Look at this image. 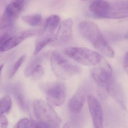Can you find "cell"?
<instances>
[{"label": "cell", "instance_id": "cell-14", "mask_svg": "<svg viewBox=\"0 0 128 128\" xmlns=\"http://www.w3.org/2000/svg\"><path fill=\"white\" fill-rule=\"evenodd\" d=\"M60 18L58 15H52L48 17L45 22L44 31L49 34H53L60 23Z\"/></svg>", "mask_w": 128, "mask_h": 128}, {"label": "cell", "instance_id": "cell-2", "mask_svg": "<svg viewBox=\"0 0 128 128\" xmlns=\"http://www.w3.org/2000/svg\"><path fill=\"white\" fill-rule=\"evenodd\" d=\"M50 62L53 73L62 80H68L81 72L80 67L68 60L57 50L51 52Z\"/></svg>", "mask_w": 128, "mask_h": 128}, {"label": "cell", "instance_id": "cell-23", "mask_svg": "<svg viewBox=\"0 0 128 128\" xmlns=\"http://www.w3.org/2000/svg\"><path fill=\"white\" fill-rule=\"evenodd\" d=\"M34 122L27 118L22 119L17 122L16 128H34Z\"/></svg>", "mask_w": 128, "mask_h": 128}, {"label": "cell", "instance_id": "cell-19", "mask_svg": "<svg viewBox=\"0 0 128 128\" xmlns=\"http://www.w3.org/2000/svg\"><path fill=\"white\" fill-rule=\"evenodd\" d=\"M110 4L113 10L128 11V0H116Z\"/></svg>", "mask_w": 128, "mask_h": 128}, {"label": "cell", "instance_id": "cell-4", "mask_svg": "<svg viewBox=\"0 0 128 128\" xmlns=\"http://www.w3.org/2000/svg\"><path fill=\"white\" fill-rule=\"evenodd\" d=\"M33 107L38 121L54 128L60 127L61 119L48 102L41 99H36L33 102Z\"/></svg>", "mask_w": 128, "mask_h": 128}, {"label": "cell", "instance_id": "cell-15", "mask_svg": "<svg viewBox=\"0 0 128 128\" xmlns=\"http://www.w3.org/2000/svg\"><path fill=\"white\" fill-rule=\"evenodd\" d=\"M53 41L52 37L49 34L45 36L40 37L36 39L35 42V46L34 52V55L36 56L38 54L45 46Z\"/></svg>", "mask_w": 128, "mask_h": 128}, {"label": "cell", "instance_id": "cell-25", "mask_svg": "<svg viewBox=\"0 0 128 128\" xmlns=\"http://www.w3.org/2000/svg\"><path fill=\"white\" fill-rule=\"evenodd\" d=\"M34 128H54L46 124L42 123L41 122L37 121L34 122Z\"/></svg>", "mask_w": 128, "mask_h": 128}, {"label": "cell", "instance_id": "cell-24", "mask_svg": "<svg viewBox=\"0 0 128 128\" xmlns=\"http://www.w3.org/2000/svg\"><path fill=\"white\" fill-rule=\"evenodd\" d=\"M8 121L4 115L0 116V128H8Z\"/></svg>", "mask_w": 128, "mask_h": 128}, {"label": "cell", "instance_id": "cell-11", "mask_svg": "<svg viewBox=\"0 0 128 128\" xmlns=\"http://www.w3.org/2000/svg\"><path fill=\"white\" fill-rule=\"evenodd\" d=\"M86 95V90L85 87H79L68 102V108L72 112L78 114L81 111Z\"/></svg>", "mask_w": 128, "mask_h": 128}, {"label": "cell", "instance_id": "cell-18", "mask_svg": "<svg viewBox=\"0 0 128 128\" xmlns=\"http://www.w3.org/2000/svg\"><path fill=\"white\" fill-rule=\"evenodd\" d=\"M14 89L15 90V91H14V93H15L16 100L22 108L26 109L27 107V104L22 93V87L20 86H18Z\"/></svg>", "mask_w": 128, "mask_h": 128}, {"label": "cell", "instance_id": "cell-26", "mask_svg": "<svg viewBox=\"0 0 128 128\" xmlns=\"http://www.w3.org/2000/svg\"><path fill=\"white\" fill-rule=\"evenodd\" d=\"M123 68L124 71L128 74V52L126 53L124 55Z\"/></svg>", "mask_w": 128, "mask_h": 128}, {"label": "cell", "instance_id": "cell-17", "mask_svg": "<svg viewBox=\"0 0 128 128\" xmlns=\"http://www.w3.org/2000/svg\"><path fill=\"white\" fill-rule=\"evenodd\" d=\"M22 19L31 26H35L40 24L42 21V17L40 14L24 16H22Z\"/></svg>", "mask_w": 128, "mask_h": 128}, {"label": "cell", "instance_id": "cell-8", "mask_svg": "<svg viewBox=\"0 0 128 128\" xmlns=\"http://www.w3.org/2000/svg\"><path fill=\"white\" fill-rule=\"evenodd\" d=\"M88 106L94 128H104V114L99 101L92 95L87 97Z\"/></svg>", "mask_w": 128, "mask_h": 128}, {"label": "cell", "instance_id": "cell-27", "mask_svg": "<svg viewBox=\"0 0 128 128\" xmlns=\"http://www.w3.org/2000/svg\"><path fill=\"white\" fill-rule=\"evenodd\" d=\"M63 128H73L71 123L70 122H66L64 125Z\"/></svg>", "mask_w": 128, "mask_h": 128}, {"label": "cell", "instance_id": "cell-1", "mask_svg": "<svg viewBox=\"0 0 128 128\" xmlns=\"http://www.w3.org/2000/svg\"><path fill=\"white\" fill-rule=\"evenodd\" d=\"M78 29L83 37L98 51L108 57L114 56L113 50L95 23L89 21H83L79 24Z\"/></svg>", "mask_w": 128, "mask_h": 128}, {"label": "cell", "instance_id": "cell-20", "mask_svg": "<svg viewBox=\"0 0 128 128\" xmlns=\"http://www.w3.org/2000/svg\"><path fill=\"white\" fill-rule=\"evenodd\" d=\"M26 58V56L25 55H23L13 65L9 72L8 75L9 78H12L14 76L22 65V64L24 62Z\"/></svg>", "mask_w": 128, "mask_h": 128}, {"label": "cell", "instance_id": "cell-3", "mask_svg": "<svg viewBox=\"0 0 128 128\" xmlns=\"http://www.w3.org/2000/svg\"><path fill=\"white\" fill-rule=\"evenodd\" d=\"M64 53L79 64L86 66L99 64L104 58L98 52L83 47H68L64 50Z\"/></svg>", "mask_w": 128, "mask_h": 128}, {"label": "cell", "instance_id": "cell-16", "mask_svg": "<svg viewBox=\"0 0 128 128\" xmlns=\"http://www.w3.org/2000/svg\"><path fill=\"white\" fill-rule=\"evenodd\" d=\"M12 101L8 95L4 96L0 99V116L8 112L11 109Z\"/></svg>", "mask_w": 128, "mask_h": 128}, {"label": "cell", "instance_id": "cell-7", "mask_svg": "<svg viewBox=\"0 0 128 128\" xmlns=\"http://www.w3.org/2000/svg\"><path fill=\"white\" fill-rule=\"evenodd\" d=\"M42 33L43 30L40 29H29L22 32L8 39L2 46L0 51L2 52L8 51L16 47L27 38L36 35H40Z\"/></svg>", "mask_w": 128, "mask_h": 128}, {"label": "cell", "instance_id": "cell-30", "mask_svg": "<svg viewBox=\"0 0 128 128\" xmlns=\"http://www.w3.org/2000/svg\"><path fill=\"white\" fill-rule=\"evenodd\" d=\"M125 38L126 39L128 40V34H127L126 35H125Z\"/></svg>", "mask_w": 128, "mask_h": 128}, {"label": "cell", "instance_id": "cell-6", "mask_svg": "<svg viewBox=\"0 0 128 128\" xmlns=\"http://www.w3.org/2000/svg\"><path fill=\"white\" fill-rule=\"evenodd\" d=\"M45 92L47 102L51 105L59 106L64 104L66 90L63 83L57 82L50 84L45 88Z\"/></svg>", "mask_w": 128, "mask_h": 128}, {"label": "cell", "instance_id": "cell-12", "mask_svg": "<svg viewBox=\"0 0 128 128\" xmlns=\"http://www.w3.org/2000/svg\"><path fill=\"white\" fill-rule=\"evenodd\" d=\"M90 12L95 17L108 18L111 10L110 4L104 0H96L90 6Z\"/></svg>", "mask_w": 128, "mask_h": 128}, {"label": "cell", "instance_id": "cell-22", "mask_svg": "<svg viewBox=\"0 0 128 128\" xmlns=\"http://www.w3.org/2000/svg\"><path fill=\"white\" fill-rule=\"evenodd\" d=\"M12 29L10 25H4L0 28V39L8 40L11 36Z\"/></svg>", "mask_w": 128, "mask_h": 128}, {"label": "cell", "instance_id": "cell-28", "mask_svg": "<svg viewBox=\"0 0 128 128\" xmlns=\"http://www.w3.org/2000/svg\"><path fill=\"white\" fill-rule=\"evenodd\" d=\"M4 40V39H0V49L3 46L4 42L7 40Z\"/></svg>", "mask_w": 128, "mask_h": 128}, {"label": "cell", "instance_id": "cell-9", "mask_svg": "<svg viewBox=\"0 0 128 128\" xmlns=\"http://www.w3.org/2000/svg\"><path fill=\"white\" fill-rule=\"evenodd\" d=\"M73 22L70 18L66 19L61 23L56 36L53 42L55 45L62 46L67 44L72 38Z\"/></svg>", "mask_w": 128, "mask_h": 128}, {"label": "cell", "instance_id": "cell-10", "mask_svg": "<svg viewBox=\"0 0 128 128\" xmlns=\"http://www.w3.org/2000/svg\"><path fill=\"white\" fill-rule=\"evenodd\" d=\"M46 54H43L32 58L26 66L24 74L25 76H32L35 79L40 78L44 74V69L42 63Z\"/></svg>", "mask_w": 128, "mask_h": 128}, {"label": "cell", "instance_id": "cell-31", "mask_svg": "<svg viewBox=\"0 0 128 128\" xmlns=\"http://www.w3.org/2000/svg\"></svg>", "mask_w": 128, "mask_h": 128}, {"label": "cell", "instance_id": "cell-13", "mask_svg": "<svg viewBox=\"0 0 128 128\" xmlns=\"http://www.w3.org/2000/svg\"><path fill=\"white\" fill-rule=\"evenodd\" d=\"M25 0H16L7 6L5 10V18L8 22L14 20L18 17L23 9Z\"/></svg>", "mask_w": 128, "mask_h": 128}, {"label": "cell", "instance_id": "cell-29", "mask_svg": "<svg viewBox=\"0 0 128 128\" xmlns=\"http://www.w3.org/2000/svg\"><path fill=\"white\" fill-rule=\"evenodd\" d=\"M3 68V65H0V74Z\"/></svg>", "mask_w": 128, "mask_h": 128}, {"label": "cell", "instance_id": "cell-5", "mask_svg": "<svg viewBox=\"0 0 128 128\" xmlns=\"http://www.w3.org/2000/svg\"><path fill=\"white\" fill-rule=\"evenodd\" d=\"M99 64V66L91 69V75L100 86L113 95L114 85L111 66L104 58Z\"/></svg>", "mask_w": 128, "mask_h": 128}, {"label": "cell", "instance_id": "cell-21", "mask_svg": "<svg viewBox=\"0 0 128 128\" xmlns=\"http://www.w3.org/2000/svg\"><path fill=\"white\" fill-rule=\"evenodd\" d=\"M128 17V11L113 10L111 8L108 18L120 19Z\"/></svg>", "mask_w": 128, "mask_h": 128}]
</instances>
